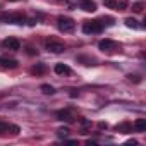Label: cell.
<instances>
[{"instance_id":"1","label":"cell","mask_w":146,"mask_h":146,"mask_svg":"<svg viewBox=\"0 0 146 146\" xmlns=\"http://www.w3.org/2000/svg\"><path fill=\"white\" fill-rule=\"evenodd\" d=\"M58 23V29L64 31V33H72L76 29V21L74 19H70V17H65V16H60L57 19Z\"/></svg>"},{"instance_id":"2","label":"cell","mask_w":146,"mask_h":146,"mask_svg":"<svg viewBox=\"0 0 146 146\" xmlns=\"http://www.w3.org/2000/svg\"><path fill=\"white\" fill-rule=\"evenodd\" d=\"M103 31V26L100 21H84L83 24V33L86 35H98Z\"/></svg>"},{"instance_id":"3","label":"cell","mask_w":146,"mask_h":146,"mask_svg":"<svg viewBox=\"0 0 146 146\" xmlns=\"http://www.w3.org/2000/svg\"><path fill=\"white\" fill-rule=\"evenodd\" d=\"M45 46H46V50L52 52V53H62V52L65 50V45L60 43V41H57V40H53V38L46 40V41H45Z\"/></svg>"},{"instance_id":"4","label":"cell","mask_w":146,"mask_h":146,"mask_svg":"<svg viewBox=\"0 0 146 146\" xmlns=\"http://www.w3.org/2000/svg\"><path fill=\"white\" fill-rule=\"evenodd\" d=\"M4 21H5V23H11V24H23V23L26 21V16L21 14V12H16V14L4 16Z\"/></svg>"},{"instance_id":"5","label":"cell","mask_w":146,"mask_h":146,"mask_svg":"<svg viewBox=\"0 0 146 146\" xmlns=\"http://www.w3.org/2000/svg\"><path fill=\"white\" fill-rule=\"evenodd\" d=\"M117 43L115 41H112V40H108V38H105V40H102L100 43H98V48L102 50V52H113V50H117Z\"/></svg>"},{"instance_id":"6","label":"cell","mask_w":146,"mask_h":146,"mask_svg":"<svg viewBox=\"0 0 146 146\" xmlns=\"http://www.w3.org/2000/svg\"><path fill=\"white\" fill-rule=\"evenodd\" d=\"M2 45H4V48H7V50H12V52H16V50H19V48H21V43H19V40H17V38H12V36L5 38Z\"/></svg>"},{"instance_id":"7","label":"cell","mask_w":146,"mask_h":146,"mask_svg":"<svg viewBox=\"0 0 146 146\" xmlns=\"http://www.w3.org/2000/svg\"><path fill=\"white\" fill-rule=\"evenodd\" d=\"M55 115H57V119H58V120H62V122H72V120L76 119V117H74V113H72L69 108H65V110H58Z\"/></svg>"},{"instance_id":"8","label":"cell","mask_w":146,"mask_h":146,"mask_svg":"<svg viewBox=\"0 0 146 146\" xmlns=\"http://www.w3.org/2000/svg\"><path fill=\"white\" fill-rule=\"evenodd\" d=\"M79 9H83L84 12H95L96 11V4L93 0H79Z\"/></svg>"},{"instance_id":"9","label":"cell","mask_w":146,"mask_h":146,"mask_svg":"<svg viewBox=\"0 0 146 146\" xmlns=\"http://www.w3.org/2000/svg\"><path fill=\"white\" fill-rule=\"evenodd\" d=\"M0 65L5 69H16L17 67V60L16 58H9V57H0Z\"/></svg>"},{"instance_id":"10","label":"cell","mask_w":146,"mask_h":146,"mask_svg":"<svg viewBox=\"0 0 146 146\" xmlns=\"http://www.w3.org/2000/svg\"><path fill=\"white\" fill-rule=\"evenodd\" d=\"M132 129L137 132H144L146 131V119H136V122L132 124Z\"/></svg>"},{"instance_id":"11","label":"cell","mask_w":146,"mask_h":146,"mask_svg":"<svg viewBox=\"0 0 146 146\" xmlns=\"http://www.w3.org/2000/svg\"><path fill=\"white\" fill-rule=\"evenodd\" d=\"M115 131H117V132L129 134V132H132V124H129V122H122V124H119V125L115 127Z\"/></svg>"},{"instance_id":"12","label":"cell","mask_w":146,"mask_h":146,"mask_svg":"<svg viewBox=\"0 0 146 146\" xmlns=\"http://www.w3.org/2000/svg\"><path fill=\"white\" fill-rule=\"evenodd\" d=\"M55 72L57 74H70V67L65 64H57L55 65Z\"/></svg>"},{"instance_id":"13","label":"cell","mask_w":146,"mask_h":146,"mask_svg":"<svg viewBox=\"0 0 146 146\" xmlns=\"http://www.w3.org/2000/svg\"><path fill=\"white\" fill-rule=\"evenodd\" d=\"M124 23H125L127 28H132V29H137V28H139V24H137V21H136L134 17H125Z\"/></svg>"},{"instance_id":"14","label":"cell","mask_w":146,"mask_h":146,"mask_svg":"<svg viewBox=\"0 0 146 146\" xmlns=\"http://www.w3.org/2000/svg\"><path fill=\"white\" fill-rule=\"evenodd\" d=\"M45 65L43 64H38V65H33L31 67V72H33V74H43V72H45Z\"/></svg>"},{"instance_id":"15","label":"cell","mask_w":146,"mask_h":146,"mask_svg":"<svg viewBox=\"0 0 146 146\" xmlns=\"http://www.w3.org/2000/svg\"><path fill=\"white\" fill-rule=\"evenodd\" d=\"M41 91H43L45 95H53V93H55V88L50 86V84H41Z\"/></svg>"},{"instance_id":"16","label":"cell","mask_w":146,"mask_h":146,"mask_svg":"<svg viewBox=\"0 0 146 146\" xmlns=\"http://www.w3.org/2000/svg\"><path fill=\"white\" fill-rule=\"evenodd\" d=\"M127 5H129V2H127V0H117V5H115V9H117V11H124V9H127Z\"/></svg>"},{"instance_id":"17","label":"cell","mask_w":146,"mask_h":146,"mask_svg":"<svg viewBox=\"0 0 146 146\" xmlns=\"http://www.w3.org/2000/svg\"><path fill=\"white\" fill-rule=\"evenodd\" d=\"M103 5H105V7H108V9H115L117 0H103Z\"/></svg>"},{"instance_id":"18","label":"cell","mask_w":146,"mask_h":146,"mask_svg":"<svg viewBox=\"0 0 146 146\" xmlns=\"http://www.w3.org/2000/svg\"><path fill=\"white\" fill-rule=\"evenodd\" d=\"M57 134H58V137H67V134H69V129H67V127H60V129L57 131Z\"/></svg>"},{"instance_id":"19","label":"cell","mask_w":146,"mask_h":146,"mask_svg":"<svg viewBox=\"0 0 146 146\" xmlns=\"http://www.w3.org/2000/svg\"><path fill=\"white\" fill-rule=\"evenodd\" d=\"M143 7H144V5H143L141 2H136V4H132V11H134V12H143Z\"/></svg>"},{"instance_id":"20","label":"cell","mask_w":146,"mask_h":146,"mask_svg":"<svg viewBox=\"0 0 146 146\" xmlns=\"http://www.w3.org/2000/svg\"><path fill=\"white\" fill-rule=\"evenodd\" d=\"M5 131H9V124H5V122H0V134H2V132H5Z\"/></svg>"},{"instance_id":"21","label":"cell","mask_w":146,"mask_h":146,"mask_svg":"<svg viewBox=\"0 0 146 146\" xmlns=\"http://www.w3.org/2000/svg\"><path fill=\"white\" fill-rule=\"evenodd\" d=\"M127 78H129L131 81H134V83H141V78H139V76H132V74H129Z\"/></svg>"},{"instance_id":"22","label":"cell","mask_w":146,"mask_h":146,"mask_svg":"<svg viewBox=\"0 0 146 146\" xmlns=\"http://www.w3.org/2000/svg\"><path fill=\"white\" fill-rule=\"evenodd\" d=\"M28 53H29V55H36L38 52H36V50H35L33 46H28Z\"/></svg>"},{"instance_id":"23","label":"cell","mask_w":146,"mask_h":146,"mask_svg":"<svg viewBox=\"0 0 146 146\" xmlns=\"http://www.w3.org/2000/svg\"><path fill=\"white\" fill-rule=\"evenodd\" d=\"M9 129L14 131V134H19V127H17V125H9Z\"/></svg>"},{"instance_id":"24","label":"cell","mask_w":146,"mask_h":146,"mask_svg":"<svg viewBox=\"0 0 146 146\" xmlns=\"http://www.w3.org/2000/svg\"><path fill=\"white\" fill-rule=\"evenodd\" d=\"M86 144H90V146H95V144H96V141H95V139H88V141H86Z\"/></svg>"},{"instance_id":"25","label":"cell","mask_w":146,"mask_h":146,"mask_svg":"<svg viewBox=\"0 0 146 146\" xmlns=\"http://www.w3.org/2000/svg\"><path fill=\"white\" fill-rule=\"evenodd\" d=\"M107 127H108L107 124H103V122H100V129H107Z\"/></svg>"},{"instance_id":"26","label":"cell","mask_w":146,"mask_h":146,"mask_svg":"<svg viewBox=\"0 0 146 146\" xmlns=\"http://www.w3.org/2000/svg\"><path fill=\"white\" fill-rule=\"evenodd\" d=\"M11 2H16V0H11Z\"/></svg>"}]
</instances>
